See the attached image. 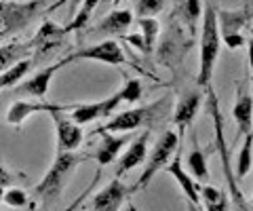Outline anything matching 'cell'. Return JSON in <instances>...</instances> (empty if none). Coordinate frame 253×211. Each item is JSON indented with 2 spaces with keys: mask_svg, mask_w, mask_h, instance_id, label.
I'll use <instances>...</instances> for the list:
<instances>
[{
  "mask_svg": "<svg viewBox=\"0 0 253 211\" xmlns=\"http://www.w3.org/2000/svg\"><path fill=\"white\" fill-rule=\"evenodd\" d=\"M219 46H221V34H219V23H217V9L209 0L203 9V21H201V66L196 74V84L201 89L211 87L213 68L219 57Z\"/></svg>",
  "mask_w": 253,
  "mask_h": 211,
  "instance_id": "1",
  "label": "cell"
},
{
  "mask_svg": "<svg viewBox=\"0 0 253 211\" xmlns=\"http://www.w3.org/2000/svg\"><path fill=\"white\" fill-rule=\"evenodd\" d=\"M86 159H89V156L78 154V152H57L49 171H46L44 177L34 186V194L46 207L53 205L63 194V188H66L68 179L72 177L76 167L81 165V163H84Z\"/></svg>",
  "mask_w": 253,
  "mask_h": 211,
  "instance_id": "2",
  "label": "cell"
},
{
  "mask_svg": "<svg viewBox=\"0 0 253 211\" xmlns=\"http://www.w3.org/2000/svg\"><path fill=\"white\" fill-rule=\"evenodd\" d=\"M171 106V97L165 95L163 99L154 101L150 106L144 108H133V110H125L116 116H110V121L106 125H101L93 131L91 135H101V133H131L133 129L141 127V125H152L161 116L167 114Z\"/></svg>",
  "mask_w": 253,
  "mask_h": 211,
  "instance_id": "3",
  "label": "cell"
},
{
  "mask_svg": "<svg viewBox=\"0 0 253 211\" xmlns=\"http://www.w3.org/2000/svg\"><path fill=\"white\" fill-rule=\"evenodd\" d=\"M179 142H181V135L175 133V131H167V133L161 135V139L156 142L154 150H152V154H150V159H148L146 167H144V173L139 175V179L135 182V186L131 188V194L148 188V184L154 179V175H156L161 169L167 167L169 161L173 159V154L179 150Z\"/></svg>",
  "mask_w": 253,
  "mask_h": 211,
  "instance_id": "4",
  "label": "cell"
},
{
  "mask_svg": "<svg viewBox=\"0 0 253 211\" xmlns=\"http://www.w3.org/2000/svg\"><path fill=\"white\" fill-rule=\"evenodd\" d=\"M190 46H192V34H184V26L171 15V26L158 46V61L169 70H177Z\"/></svg>",
  "mask_w": 253,
  "mask_h": 211,
  "instance_id": "5",
  "label": "cell"
},
{
  "mask_svg": "<svg viewBox=\"0 0 253 211\" xmlns=\"http://www.w3.org/2000/svg\"><path fill=\"white\" fill-rule=\"evenodd\" d=\"M42 11H44V0H26V2L0 0V19L4 21V28L9 36L21 32L23 28H28Z\"/></svg>",
  "mask_w": 253,
  "mask_h": 211,
  "instance_id": "6",
  "label": "cell"
},
{
  "mask_svg": "<svg viewBox=\"0 0 253 211\" xmlns=\"http://www.w3.org/2000/svg\"><path fill=\"white\" fill-rule=\"evenodd\" d=\"M253 13L251 6H243V9H219L217 11V23H219V34H221V42H224L228 49H241L245 46V38L241 34V30L251 21Z\"/></svg>",
  "mask_w": 253,
  "mask_h": 211,
  "instance_id": "7",
  "label": "cell"
},
{
  "mask_svg": "<svg viewBox=\"0 0 253 211\" xmlns=\"http://www.w3.org/2000/svg\"><path fill=\"white\" fill-rule=\"evenodd\" d=\"M66 28H61L57 26L55 21L51 19H46L41 28H38V32L34 34V38L30 42L32 46V61H34V66L36 64H42L44 59H49L55 51L59 49V46L63 44V38H66Z\"/></svg>",
  "mask_w": 253,
  "mask_h": 211,
  "instance_id": "8",
  "label": "cell"
},
{
  "mask_svg": "<svg viewBox=\"0 0 253 211\" xmlns=\"http://www.w3.org/2000/svg\"><path fill=\"white\" fill-rule=\"evenodd\" d=\"M68 61H78V59H93V61H101V64H110V66H125L126 64V55L125 51L121 49V44L112 38L108 41H101L97 44L84 46V49H78L74 53L66 55Z\"/></svg>",
  "mask_w": 253,
  "mask_h": 211,
  "instance_id": "9",
  "label": "cell"
},
{
  "mask_svg": "<svg viewBox=\"0 0 253 211\" xmlns=\"http://www.w3.org/2000/svg\"><path fill=\"white\" fill-rule=\"evenodd\" d=\"M78 104H49V101H15L6 112V123L13 127H19L21 123H26L32 114L46 112V114H68L72 112Z\"/></svg>",
  "mask_w": 253,
  "mask_h": 211,
  "instance_id": "10",
  "label": "cell"
},
{
  "mask_svg": "<svg viewBox=\"0 0 253 211\" xmlns=\"http://www.w3.org/2000/svg\"><path fill=\"white\" fill-rule=\"evenodd\" d=\"M68 64H70L68 57H61L57 64H51V66L42 68L41 72H36L32 78H28L26 83H21L15 89H11V93L17 95V97H44L46 93H49V84L53 81V76Z\"/></svg>",
  "mask_w": 253,
  "mask_h": 211,
  "instance_id": "11",
  "label": "cell"
},
{
  "mask_svg": "<svg viewBox=\"0 0 253 211\" xmlns=\"http://www.w3.org/2000/svg\"><path fill=\"white\" fill-rule=\"evenodd\" d=\"M118 104H123L121 89H118L116 93H112L110 97L101 99V101H93V104H78L74 110L70 112V119L83 127V125H89V123H93V121L110 119V114L116 110Z\"/></svg>",
  "mask_w": 253,
  "mask_h": 211,
  "instance_id": "12",
  "label": "cell"
},
{
  "mask_svg": "<svg viewBox=\"0 0 253 211\" xmlns=\"http://www.w3.org/2000/svg\"><path fill=\"white\" fill-rule=\"evenodd\" d=\"M129 197H131V188H126L121 182V177H114L112 182H110V186H106L104 190H99L89 201V209L91 211H118Z\"/></svg>",
  "mask_w": 253,
  "mask_h": 211,
  "instance_id": "13",
  "label": "cell"
},
{
  "mask_svg": "<svg viewBox=\"0 0 253 211\" xmlns=\"http://www.w3.org/2000/svg\"><path fill=\"white\" fill-rule=\"evenodd\" d=\"M51 119L57 135V152H74L84 139L83 127L63 114H51Z\"/></svg>",
  "mask_w": 253,
  "mask_h": 211,
  "instance_id": "14",
  "label": "cell"
},
{
  "mask_svg": "<svg viewBox=\"0 0 253 211\" xmlns=\"http://www.w3.org/2000/svg\"><path fill=\"white\" fill-rule=\"evenodd\" d=\"M148 144H150V131H144V133L133 137L129 142V146H126V152L116 163L114 177H123L126 171H131L133 167L141 165L148 156Z\"/></svg>",
  "mask_w": 253,
  "mask_h": 211,
  "instance_id": "15",
  "label": "cell"
},
{
  "mask_svg": "<svg viewBox=\"0 0 253 211\" xmlns=\"http://www.w3.org/2000/svg\"><path fill=\"white\" fill-rule=\"evenodd\" d=\"M232 119L236 123V137H245L247 133L253 131V95L247 93V89L239 84L236 89V101H234V108H232Z\"/></svg>",
  "mask_w": 253,
  "mask_h": 211,
  "instance_id": "16",
  "label": "cell"
},
{
  "mask_svg": "<svg viewBox=\"0 0 253 211\" xmlns=\"http://www.w3.org/2000/svg\"><path fill=\"white\" fill-rule=\"evenodd\" d=\"M165 171H167L169 175L175 177L177 186L181 188V192L186 194V199H188L190 203H194V205H201V182H199V179H196L192 173H188V171L184 169V165H181L179 150H177L175 159L169 161V165L165 167Z\"/></svg>",
  "mask_w": 253,
  "mask_h": 211,
  "instance_id": "17",
  "label": "cell"
},
{
  "mask_svg": "<svg viewBox=\"0 0 253 211\" xmlns=\"http://www.w3.org/2000/svg\"><path fill=\"white\" fill-rule=\"evenodd\" d=\"M201 104H203V93L201 91H186L184 95L179 97L177 101V108L173 112V125H177L179 129V135H184V131L194 123V116L196 112L201 110Z\"/></svg>",
  "mask_w": 253,
  "mask_h": 211,
  "instance_id": "18",
  "label": "cell"
},
{
  "mask_svg": "<svg viewBox=\"0 0 253 211\" xmlns=\"http://www.w3.org/2000/svg\"><path fill=\"white\" fill-rule=\"evenodd\" d=\"M133 23V13L129 9H114L110 11L97 26L93 28L95 36H123Z\"/></svg>",
  "mask_w": 253,
  "mask_h": 211,
  "instance_id": "19",
  "label": "cell"
},
{
  "mask_svg": "<svg viewBox=\"0 0 253 211\" xmlns=\"http://www.w3.org/2000/svg\"><path fill=\"white\" fill-rule=\"evenodd\" d=\"M131 139H133V135H129V133H125V135H112V133L104 135L99 146H97V152L93 154V159L97 161L99 167L110 165V163H114L118 159L121 150L131 142Z\"/></svg>",
  "mask_w": 253,
  "mask_h": 211,
  "instance_id": "20",
  "label": "cell"
},
{
  "mask_svg": "<svg viewBox=\"0 0 253 211\" xmlns=\"http://www.w3.org/2000/svg\"><path fill=\"white\" fill-rule=\"evenodd\" d=\"M203 9L201 0H177L173 17L188 30V34H196V26L203 21Z\"/></svg>",
  "mask_w": 253,
  "mask_h": 211,
  "instance_id": "21",
  "label": "cell"
},
{
  "mask_svg": "<svg viewBox=\"0 0 253 211\" xmlns=\"http://www.w3.org/2000/svg\"><path fill=\"white\" fill-rule=\"evenodd\" d=\"M190 142H192V148H190V154H188V159H186V165L190 169V173L199 179L201 184H205L209 179L207 156H205V150H203L201 144H199V137H196V133H190Z\"/></svg>",
  "mask_w": 253,
  "mask_h": 211,
  "instance_id": "22",
  "label": "cell"
},
{
  "mask_svg": "<svg viewBox=\"0 0 253 211\" xmlns=\"http://www.w3.org/2000/svg\"><path fill=\"white\" fill-rule=\"evenodd\" d=\"M32 55V46L30 42H6L0 46V74L4 70H9L11 66H15L17 61L26 59Z\"/></svg>",
  "mask_w": 253,
  "mask_h": 211,
  "instance_id": "23",
  "label": "cell"
},
{
  "mask_svg": "<svg viewBox=\"0 0 253 211\" xmlns=\"http://www.w3.org/2000/svg\"><path fill=\"white\" fill-rule=\"evenodd\" d=\"M32 68H34V61H32V57H26V59L17 61L15 66H11L9 70H4V72L0 74V91L2 89H15L21 83V78L26 76Z\"/></svg>",
  "mask_w": 253,
  "mask_h": 211,
  "instance_id": "24",
  "label": "cell"
},
{
  "mask_svg": "<svg viewBox=\"0 0 253 211\" xmlns=\"http://www.w3.org/2000/svg\"><path fill=\"white\" fill-rule=\"evenodd\" d=\"M97 4H99V0H83V4L78 6L76 15H74L72 19H70V23L66 26V32L72 34V32H76V30H83L86 23L91 21L93 11L97 9Z\"/></svg>",
  "mask_w": 253,
  "mask_h": 211,
  "instance_id": "25",
  "label": "cell"
},
{
  "mask_svg": "<svg viewBox=\"0 0 253 211\" xmlns=\"http://www.w3.org/2000/svg\"><path fill=\"white\" fill-rule=\"evenodd\" d=\"M251 163H253V131L245 135V144H243L241 152H239V161H236L234 175H236V179H239V182L249 173Z\"/></svg>",
  "mask_w": 253,
  "mask_h": 211,
  "instance_id": "26",
  "label": "cell"
},
{
  "mask_svg": "<svg viewBox=\"0 0 253 211\" xmlns=\"http://www.w3.org/2000/svg\"><path fill=\"white\" fill-rule=\"evenodd\" d=\"M137 26L141 30V38H144V44L148 53L154 51L158 34H161V23H158L154 17H137Z\"/></svg>",
  "mask_w": 253,
  "mask_h": 211,
  "instance_id": "27",
  "label": "cell"
},
{
  "mask_svg": "<svg viewBox=\"0 0 253 211\" xmlns=\"http://www.w3.org/2000/svg\"><path fill=\"white\" fill-rule=\"evenodd\" d=\"M121 95H123V101H126V104H137L141 95H144L141 83L137 78H126L125 84L121 87Z\"/></svg>",
  "mask_w": 253,
  "mask_h": 211,
  "instance_id": "28",
  "label": "cell"
},
{
  "mask_svg": "<svg viewBox=\"0 0 253 211\" xmlns=\"http://www.w3.org/2000/svg\"><path fill=\"white\" fill-rule=\"evenodd\" d=\"M167 0H135V15L137 17H152L161 13Z\"/></svg>",
  "mask_w": 253,
  "mask_h": 211,
  "instance_id": "29",
  "label": "cell"
},
{
  "mask_svg": "<svg viewBox=\"0 0 253 211\" xmlns=\"http://www.w3.org/2000/svg\"><path fill=\"white\" fill-rule=\"evenodd\" d=\"M101 175H104V171H101V167H99L97 171H95V175H93V179H91V184L86 186V188H84V190H83V192H81V194H78V197H76V201H72V203H70V205H68L66 209H63V211H76L78 207H81V203H83V201H86V197H89V194L95 190V186L99 184Z\"/></svg>",
  "mask_w": 253,
  "mask_h": 211,
  "instance_id": "30",
  "label": "cell"
},
{
  "mask_svg": "<svg viewBox=\"0 0 253 211\" xmlns=\"http://www.w3.org/2000/svg\"><path fill=\"white\" fill-rule=\"evenodd\" d=\"M2 203H4V205H9V207L21 209V207L28 205V194L23 192L21 188H9V190H4Z\"/></svg>",
  "mask_w": 253,
  "mask_h": 211,
  "instance_id": "31",
  "label": "cell"
},
{
  "mask_svg": "<svg viewBox=\"0 0 253 211\" xmlns=\"http://www.w3.org/2000/svg\"><path fill=\"white\" fill-rule=\"evenodd\" d=\"M205 209L207 211H230V197H228V192L215 203H205Z\"/></svg>",
  "mask_w": 253,
  "mask_h": 211,
  "instance_id": "32",
  "label": "cell"
},
{
  "mask_svg": "<svg viewBox=\"0 0 253 211\" xmlns=\"http://www.w3.org/2000/svg\"><path fill=\"white\" fill-rule=\"evenodd\" d=\"M247 57H249V76H251V83H253V34L247 41Z\"/></svg>",
  "mask_w": 253,
  "mask_h": 211,
  "instance_id": "33",
  "label": "cell"
},
{
  "mask_svg": "<svg viewBox=\"0 0 253 211\" xmlns=\"http://www.w3.org/2000/svg\"><path fill=\"white\" fill-rule=\"evenodd\" d=\"M11 182H13V175L2 165H0V186L4 188V186H11Z\"/></svg>",
  "mask_w": 253,
  "mask_h": 211,
  "instance_id": "34",
  "label": "cell"
},
{
  "mask_svg": "<svg viewBox=\"0 0 253 211\" xmlns=\"http://www.w3.org/2000/svg\"><path fill=\"white\" fill-rule=\"evenodd\" d=\"M68 2V19H72L76 15V9L83 4V0H66Z\"/></svg>",
  "mask_w": 253,
  "mask_h": 211,
  "instance_id": "35",
  "label": "cell"
},
{
  "mask_svg": "<svg viewBox=\"0 0 253 211\" xmlns=\"http://www.w3.org/2000/svg\"><path fill=\"white\" fill-rule=\"evenodd\" d=\"M188 211H201V209H199V205H194V203L188 201Z\"/></svg>",
  "mask_w": 253,
  "mask_h": 211,
  "instance_id": "36",
  "label": "cell"
},
{
  "mask_svg": "<svg viewBox=\"0 0 253 211\" xmlns=\"http://www.w3.org/2000/svg\"><path fill=\"white\" fill-rule=\"evenodd\" d=\"M126 211H139L135 205H133V203H129V205H126Z\"/></svg>",
  "mask_w": 253,
  "mask_h": 211,
  "instance_id": "37",
  "label": "cell"
},
{
  "mask_svg": "<svg viewBox=\"0 0 253 211\" xmlns=\"http://www.w3.org/2000/svg\"><path fill=\"white\" fill-rule=\"evenodd\" d=\"M2 199H4V188L0 186V203H2Z\"/></svg>",
  "mask_w": 253,
  "mask_h": 211,
  "instance_id": "38",
  "label": "cell"
},
{
  "mask_svg": "<svg viewBox=\"0 0 253 211\" xmlns=\"http://www.w3.org/2000/svg\"><path fill=\"white\" fill-rule=\"evenodd\" d=\"M118 2H121V0H112V4H118Z\"/></svg>",
  "mask_w": 253,
  "mask_h": 211,
  "instance_id": "39",
  "label": "cell"
},
{
  "mask_svg": "<svg viewBox=\"0 0 253 211\" xmlns=\"http://www.w3.org/2000/svg\"><path fill=\"white\" fill-rule=\"evenodd\" d=\"M251 207H253V199H251Z\"/></svg>",
  "mask_w": 253,
  "mask_h": 211,
  "instance_id": "40",
  "label": "cell"
}]
</instances>
